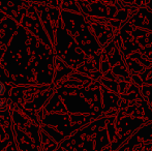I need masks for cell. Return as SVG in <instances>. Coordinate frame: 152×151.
Segmentation results:
<instances>
[{
    "label": "cell",
    "instance_id": "cell-1",
    "mask_svg": "<svg viewBox=\"0 0 152 151\" xmlns=\"http://www.w3.org/2000/svg\"><path fill=\"white\" fill-rule=\"evenodd\" d=\"M4 91H5V86H4L3 83L0 82V96H1V95L3 94Z\"/></svg>",
    "mask_w": 152,
    "mask_h": 151
},
{
    "label": "cell",
    "instance_id": "cell-2",
    "mask_svg": "<svg viewBox=\"0 0 152 151\" xmlns=\"http://www.w3.org/2000/svg\"><path fill=\"white\" fill-rule=\"evenodd\" d=\"M4 105H5V101H4V99L0 98V109H1V108H3Z\"/></svg>",
    "mask_w": 152,
    "mask_h": 151
}]
</instances>
